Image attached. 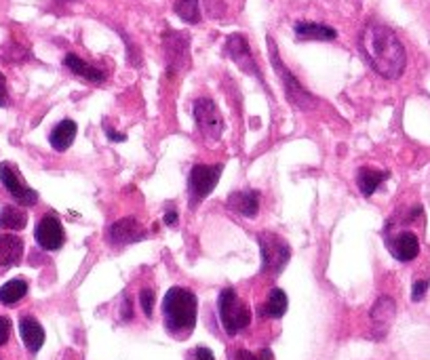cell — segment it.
<instances>
[{
	"label": "cell",
	"mask_w": 430,
	"mask_h": 360,
	"mask_svg": "<svg viewBox=\"0 0 430 360\" xmlns=\"http://www.w3.org/2000/svg\"><path fill=\"white\" fill-rule=\"evenodd\" d=\"M361 51L376 74L396 80L407 66V53L399 36L384 24H367L361 32Z\"/></svg>",
	"instance_id": "obj_1"
},
{
	"label": "cell",
	"mask_w": 430,
	"mask_h": 360,
	"mask_svg": "<svg viewBox=\"0 0 430 360\" xmlns=\"http://www.w3.org/2000/svg\"><path fill=\"white\" fill-rule=\"evenodd\" d=\"M198 301L196 295L184 287H171L163 299V320L169 335L175 339H188L196 327Z\"/></svg>",
	"instance_id": "obj_2"
},
{
	"label": "cell",
	"mask_w": 430,
	"mask_h": 360,
	"mask_svg": "<svg viewBox=\"0 0 430 360\" xmlns=\"http://www.w3.org/2000/svg\"><path fill=\"white\" fill-rule=\"evenodd\" d=\"M268 49H270V61H272V68L274 72L279 74V78L283 80V87H285V95L287 99L291 101V105H295L297 110H312L316 107V97L306 91V87L289 72V68L285 66V61L279 57V49L274 45V40L268 36Z\"/></svg>",
	"instance_id": "obj_3"
},
{
	"label": "cell",
	"mask_w": 430,
	"mask_h": 360,
	"mask_svg": "<svg viewBox=\"0 0 430 360\" xmlns=\"http://www.w3.org/2000/svg\"><path fill=\"white\" fill-rule=\"evenodd\" d=\"M218 312H220L222 327L228 335H237L239 331L247 329L251 322V310L245 301H241L235 289H224L220 293Z\"/></svg>",
	"instance_id": "obj_4"
},
{
	"label": "cell",
	"mask_w": 430,
	"mask_h": 360,
	"mask_svg": "<svg viewBox=\"0 0 430 360\" xmlns=\"http://www.w3.org/2000/svg\"><path fill=\"white\" fill-rule=\"evenodd\" d=\"M258 243H260V251H262V272L272 274V276L281 274L283 268L291 260V249L287 245V240H283L281 236H276L272 232H260Z\"/></svg>",
	"instance_id": "obj_5"
},
{
	"label": "cell",
	"mask_w": 430,
	"mask_h": 360,
	"mask_svg": "<svg viewBox=\"0 0 430 360\" xmlns=\"http://www.w3.org/2000/svg\"><path fill=\"white\" fill-rule=\"evenodd\" d=\"M224 165H194L188 177V200L190 209L194 211L218 186L222 177Z\"/></svg>",
	"instance_id": "obj_6"
},
{
	"label": "cell",
	"mask_w": 430,
	"mask_h": 360,
	"mask_svg": "<svg viewBox=\"0 0 430 360\" xmlns=\"http://www.w3.org/2000/svg\"><path fill=\"white\" fill-rule=\"evenodd\" d=\"M194 120H196V127L202 135V140L207 142H218L222 137L224 131V118L215 105V101L200 97L194 101Z\"/></svg>",
	"instance_id": "obj_7"
},
{
	"label": "cell",
	"mask_w": 430,
	"mask_h": 360,
	"mask_svg": "<svg viewBox=\"0 0 430 360\" xmlns=\"http://www.w3.org/2000/svg\"><path fill=\"white\" fill-rule=\"evenodd\" d=\"M188 47H190V43H188L186 32L169 30L163 34V49H165V61H167L169 74L181 72L188 66V61H190Z\"/></svg>",
	"instance_id": "obj_8"
},
{
	"label": "cell",
	"mask_w": 430,
	"mask_h": 360,
	"mask_svg": "<svg viewBox=\"0 0 430 360\" xmlns=\"http://www.w3.org/2000/svg\"><path fill=\"white\" fill-rule=\"evenodd\" d=\"M34 238L43 251H59L66 243V232L61 221L53 213H45L36 223Z\"/></svg>",
	"instance_id": "obj_9"
},
{
	"label": "cell",
	"mask_w": 430,
	"mask_h": 360,
	"mask_svg": "<svg viewBox=\"0 0 430 360\" xmlns=\"http://www.w3.org/2000/svg\"><path fill=\"white\" fill-rule=\"evenodd\" d=\"M0 181H3L5 190L15 198V202L24 207H34L38 202V194L26 186V181L22 179V175L11 163H0Z\"/></svg>",
	"instance_id": "obj_10"
},
{
	"label": "cell",
	"mask_w": 430,
	"mask_h": 360,
	"mask_svg": "<svg viewBox=\"0 0 430 360\" xmlns=\"http://www.w3.org/2000/svg\"><path fill=\"white\" fill-rule=\"evenodd\" d=\"M146 236V232L140 227L135 217H123L114 223L108 225L105 230V240L110 247H127L131 243H138Z\"/></svg>",
	"instance_id": "obj_11"
},
{
	"label": "cell",
	"mask_w": 430,
	"mask_h": 360,
	"mask_svg": "<svg viewBox=\"0 0 430 360\" xmlns=\"http://www.w3.org/2000/svg\"><path fill=\"white\" fill-rule=\"evenodd\" d=\"M226 55H228L245 74H251V76H255L260 82H264V80H262V72H260V68H258L253 55H251V49H249V43L245 40V36H241V34L228 36V40H226Z\"/></svg>",
	"instance_id": "obj_12"
},
{
	"label": "cell",
	"mask_w": 430,
	"mask_h": 360,
	"mask_svg": "<svg viewBox=\"0 0 430 360\" xmlns=\"http://www.w3.org/2000/svg\"><path fill=\"white\" fill-rule=\"evenodd\" d=\"M386 245H388V251L392 253V257L403 262V264L413 262L420 253V240L413 232H399L394 236H388Z\"/></svg>",
	"instance_id": "obj_13"
},
{
	"label": "cell",
	"mask_w": 430,
	"mask_h": 360,
	"mask_svg": "<svg viewBox=\"0 0 430 360\" xmlns=\"http://www.w3.org/2000/svg\"><path fill=\"white\" fill-rule=\"evenodd\" d=\"M24 257V240L15 234H0V270L17 266Z\"/></svg>",
	"instance_id": "obj_14"
},
{
	"label": "cell",
	"mask_w": 430,
	"mask_h": 360,
	"mask_svg": "<svg viewBox=\"0 0 430 360\" xmlns=\"http://www.w3.org/2000/svg\"><path fill=\"white\" fill-rule=\"evenodd\" d=\"M228 207L243 217H255L260 213V192L255 190H239L228 196Z\"/></svg>",
	"instance_id": "obj_15"
},
{
	"label": "cell",
	"mask_w": 430,
	"mask_h": 360,
	"mask_svg": "<svg viewBox=\"0 0 430 360\" xmlns=\"http://www.w3.org/2000/svg\"><path fill=\"white\" fill-rule=\"evenodd\" d=\"M76 133H78V127H76L74 120L64 118L61 123H57V125L51 129V133H49V144H51L53 150H57V152H66V150L74 144Z\"/></svg>",
	"instance_id": "obj_16"
},
{
	"label": "cell",
	"mask_w": 430,
	"mask_h": 360,
	"mask_svg": "<svg viewBox=\"0 0 430 360\" xmlns=\"http://www.w3.org/2000/svg\"><path fill=\"white\" fill-rule=\"evenodd\" d=\"M295 36L299 40H320L329 43L338 38V32L325 24H314V22H297L295 24Z\"/></svg>",
	"instance_id": "obj_17"
},
{
	"label": "cell",
	"mask_w": 430,
	"mask_h": 360,
	"mask_svg": "<svg viewBox=\"0 0 430 360\" xmlns=\"http://www.w3.org/2000/svg\"><path fill=\"white\" fill-rule=\"evenodd\" d=\"M20 333H22V339H24L26 347L32 354H36L43 347V343H45V329L40 327V322L34 316H22Z\"/></svg>",
	"instance_id": "obj_18"
},
{
	"label": "cell",
	"mask_w": 430,
	"mask_h": 360,
	"mask_svg": "<svg viewBox=\"0 0 430 360\" xmlns=\"http://www.w3.org/2000/svg\"><path fill=\"white\" fill-rule=\"evenodd\" d=\"M64 63H66V68H68L72 74H76V76H80V78H84V80H89V82L101 84V82L105 80V72H103V70H99V68L87 63L84 59H80V57L74 55V53H68V55L64 57Z\"/></svg>",
	"instance_id": "obj_19"
},
{
	"label": "cell",
	"mask_w": 430,
	"mask_h": 360,
	"mask_svg": "<svg viewBox=\"0 0 430 360\" xmlns=\"http://www.w3.org/2000/svg\"><path fill=\"white\" fill-rule=\"evenodd\" d=\"M388 175H390L388 171H376V169H367V167H363V169L359 171V175H357L359 192H361L365 198L373 196L376 190L388 179Z\"/></svg>",
	"instance_id": "obj_20"
},
{
	"label": "cell",
	"mask_w": 430,
	"mask_h": 360,
	"mask_svg": "<svg viewBox=\"0 0 430 360\" xmlns=\"http://www.w3.org/2000/svg\"><path fill=\"white\" fill-rule=\"evenodd\" d=\"M287 306H289V299H287V293L283 289H272L270 291V297L268 301L262 306L260 314L266 318H283L285 312H287Z\"/></svg>",
	"instance_id": "obj_21"
},
{
	"label": "cell",
	"mask_w": 430,
	"mask_h": 360,
	"mask_svg": "<svg viewBox=\"0 0 430 360\" xmlns=\"http://www.w3.org/2000/svg\"><path fill=\"white\" fill-rule=\"evenodd\" d=\"M26 225H28V215H26L24 209L13 207V204L0 209V227L3 230L17 232V230H24Z\"/></svg>",
	"instance_id": "obj_22"
},
{
	"label": "cell",
	"mask_w": 430,
	"mask_h": 360,
	"mask_svg": "<svg viewBox=\"0 0 430 360\" xmlns=\"http://www.w3.org/2000/svg\"><path fill=\"white\" fill-rule=\"evenodd\" d=\"M26 293H28V283L24 278H13L0 287V303L15 306L26 297Z\"/></svg>",
	"instance_id": "obj_23"
},
{
	"label": "cell",
	"mask_w": 430,
	"mask_h": 360,
	"mask_svg": "<svg viewBox=\"0 0 430 360\" xmlns=\"http://www.w3.org/2000/svg\"><path fill=\"white\" fill-rule=\"evenodd\" d=\"M371 318H373V322L380 327V329H384V333H386V329H388V324L392 322V318H394V301L390 299V297H380L378 299V303L373 306V310H371Z\"/></svg>",
	"instance_id": "obj_24"
},
{
	"label": "cell",
	"mask_w": 430,
	"mask_h": 360,
	"mask_svg": "<svg viewBox=\"0 0 430 360\" xmlns=\"http://www.w3.org/2000/svg\"><path fill=\"white\" fill-rule=\"evenodd\" d=\"M173 11L186 24H198L200 22V0H175Z\"/></svg>",
	"instance_id": "obj_25"
},
{
	"label": "cell",
	"mask_w": 430,
	"mask_h": 360,
	"mask_svg": "<svg viewBox=\"0 0 430 360\" xmlns=\"http://www.w3.org/2000/svg\"><path fill=\"white\" fill-rule=\"evenodd\" d=\"M140 301H142L144 314H146V316H152V310H154V291H152V289H142Z\"/></svg>",
	"instance_id": "obj_26"
},
{
	"label": "cell",
	"mask_w": 430,
	"mask_h": 360,
	"mask_svg": "<svg viewBox=\"0 0 430 360\" xmlns=\"http://www.w3.org/2000/svg\"><path fill=\"white\" fill-rule=\"evenodd\" d=\"M237 360H272V352L270 350H262L258 354H251L247 350H239L237 352Z\"/></svg>",
	"instance_id": "obj_27"
},
{
	"label": "cell",
	"mask_w": 430,
	"mask_h": 360,
	"mask_svg": "<svg viewBox=\"0 0 430 360\" xmlns=\"http://www.w3.org/2000/svg\"><path fill=\"white\" fill-rule=\"evenodd\" d=\"M11 337V320L7 316H0V345H5Z\"/></svg>",
	"instance_id": "obj_28"
},
{
	"label": "cell",
	"mask_w": 430,
	"mask_h": 360,
	"mask_svg": "<svg viewBox=\"0 0 430 360\" xmlns=\"http://www.w3.org/2000/svg\"><path fill=\"white\" fill-rule=\"evenodd\" d=\"M428 291V280H415L413 283V291H411V299L413 301H420Z\"/></svg>",
	"instance_id": "obj_29"
},
{
	"label": "cell",
	"mask_w": 430,
	"mask_h": 360,
	"mask_svg": "<svg viewBox=\"0 0 430 360\" xmlns=\"http://www.w3.org/2000/svg\"><path fill=\"white\" fill-rule=\"evenodd\" d=\"M9 105V93H7V80L0 72V107H7Z\"/></svg>",
	"instance_id": "obj_30"
},
{
	"label": "cell",
	"mask_w": 430,
	"mask_h": 360,
	"mask_svg": "<svg viewBox=\"0 0 430 360\" xmlns=\"http://www.w3.org/2000/svg\"><path fill=\"white\" fill-rule=\"evenodd\" d=\"M103 131H105V135H108V140H110V142H127L125 133H119V131L110 129V125H108V123H103Z\"/></svg>",
	"instance_id": "obj_31"
},
{
	"label": "cell",
	"mask_w": 430,
	"mask_h": 360,
	"mask_svg": "<svg viewBox=\"0 0 430 360\" xmlns=\"http://www.w3.org/2000/svg\"><path fill=\"white\" fill-rule=\"evenodd\" d=\"M163 221H165L169 227H175V225H177V211H175V207H169V209L165 211Z\"/></svg>",
	"instance_id": "obj_32"
},
{
	"label": "cell",
	"mask_w": 430,
	"mask_h": 360,
	"mask_svg": "<svg viewBox=\"0 0 430 360\" xmlns=\"http://www.w3.org/2000/svg\"><path fill=\"white\" fill-rule=\"evenodd\" d=\"M194 356H196V360H215L213 352H211L209 347H205V345H198V347L194 350Z\"/></svg>",
	"instance_id": "obj_33"
}]
</instances>
